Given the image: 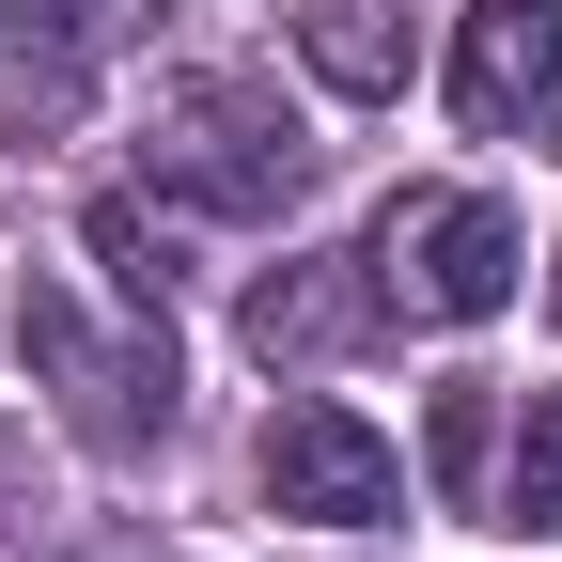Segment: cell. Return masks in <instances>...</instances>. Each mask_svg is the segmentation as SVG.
Here are the masks:
<instances>
[{"mask_svg":"<svg viewBox=\"0 0 562 562\" xmlns=\"http://www.w3.org/2000/svg\"><path fill=\"white\" fill-rule=\"evenodd\" d=\"M140 157H157V188L203 203V220H281L297 172H313V140H297V110L266 79H172L157 125H140Z\"/></svg>","mask_w":562,"mask_h":562,"instance_id":"6da1fadb","label":"cell"},{"mask_svg":"<svg viewBox=\"0 0 562 562\" xmlns=\"http://www.w3.org/2000/svg\"><path fill=\"white\" fill-rule=\"evenodd\" d=\"M516 266L531 250H516V220L484 188H406L391 220H375V297L422 313V328H484V313L516 297Z\"/></svg>","mask_w":562,"mask_h":562,"instance_id":"7a4b0ae2","label":"cell"},{"mask_svg":"<svg viewBox=\"0 0 562 562\" xmlns=\"http://www.w3.org/2000/svg\"><path fill=\"white\" fill-rule=\"evenodd\" d=\"M266 501L313 516V531H375V516H406V453L360 406H281L266 422Z\"/></svg>","mask_w":562,"mask_h":562,"instance_id":"3957f363","label":"cell"},{"mask_svg":"<svg viewBox=\"0 0 562 562\" xmlns=\"http://www.w3.org/2000/svg\"><path fill=\"white\" fill-rule=\"evenodd\" d=\"M32 360L63 375V422L94 453H157V422H172V344L157 328L110 344V328H79V297H32Z\"/></svg>","mask_w":562,"mask_h":562,"instance_id":"277c9868","label":"cell"},{"mask_svg":"<svg viewBox=\"0 0 562 562\" xmlns=\"http://www.w3.org/2000/svg\"><path fill=\"white\" fill-rule=\"evenodd\" d=\"M453 110L484 140H531L562 110V0H469L453 16Z\"/></svg>","mask_w":562,"mask_h":562,"instance_id":"5b68a950","label":"cell"},{"mask_svg":"<svg viewBox=\"0 0 562 562\" xmlns=\"http://www.w3.org/2000/svg\"><path fill=\"white\" fill-rule=\"evenodd\" d=\"M391 297H375V250L344 266V250H313V266H266L250 281V360H344Z\"/></svg>","mask_w":562,"mask_h":562,"instance_id":"8992f818","label":"cell"},{"mask_svg":"<svg viewBox=\"0 0 562 562\" xmlns=\"http://www.w3.org/2000/svg\"><path fill=\"white\" fill-rule=\"evenodd\" d=\"M313 79L328 94H406V0H313Z\"/></svg>","mask_w":562,"mask_h":562,"instance_id":"52a82bcc","label":"cell"},{"mask_svg":"<svg viewBox=\"0 0 562 562\" xmlns=\"http://www.w3.org/2000/svg\"><path fill=\"white\" fill-rule=\"evenodd\" d=\"M16 16H47V63H32V94H16V125H47V110H79L94 47H110L125 16H110V0H16Z\"/></svg>","mask_w":562,"mask_h":562,"instance_id":"ba28073f","label":"cell"},{"mask_svg":"<svg viewBox=\"0 0 562 562\" xmlns=\"http://www.w3.org/2000/svg\"><path fill=\"white\" fill-rule=\"evenodd\" d=\"M501 531H562V391L516 406V453H501Z\"/></svg>","mask_w":562,"mask_h":562,"instance_id":"9c48e42d","label":"cell"},{"mask_svg":"<svg viewBox=\"0 0 562 562\" xmlns=\"http://www.w3.org/2000/svg\"><path fill=\"white\" fill-rule=\"evenodd\" d=\"M94 266H110V297H125V313H172V235L140 220V188L94 203Z\"/></svg>","mask_w":562,"mask_h":562,"instance_id":"30bf717a","label":"cell"},{"mask_svg":"<svg viewBox=\"0 0 562 562\" xmlns=\"http://www.w3.org/2000/svg\"><path fill=\"white\" fill-rule=\"evenodd\" d=\"M484 438H501V391H484V375H453V391H438V484H453V501L484 484Z\"/></svg>","mask_w":562,"mask_h":562,"instance_id":"8fae6325","label":"cell"},{"mask_svg":"<svg viewBox=\"0 0 562 562\" xmlns=\"http://www.w3.org/2000/svg\"><path fill=\"white\" fill-rule=\"evenodd\" d=\"M547 313H562V281H547Z\"/></svg>","mask_w":562,"mask_h":562,"instance_id":"7c38bea8","label":"cell"}]
</instances>
